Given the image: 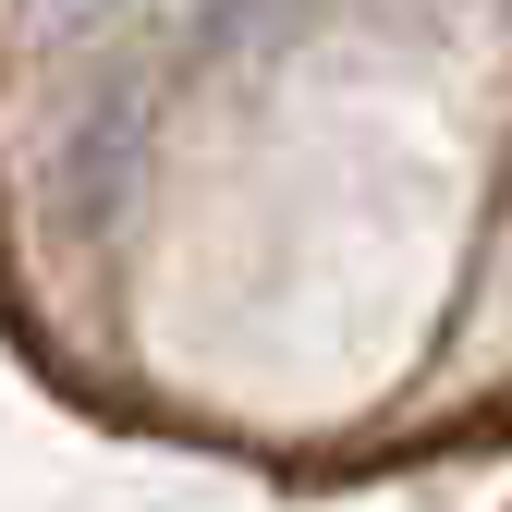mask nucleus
Masks as SVG:
<instances>
[{
    "label": "nucleus",
    "mask_w": 512,
    "mask_h": 512,
    "mask_svg": "<svg viewBox=\"0 0 512 512\" xmlns=\"http://www.w3.org/2000/svg\"><path fill=\"white\" fill-rule=\"evenodd\" d=\"M135 159H147V86H122L74 122V147H61V208L74 220H110L135 196Z\"/></svg>",
    "instance_id": "obj_1"
},
{
    "label": "nucleus",
    "mask_w": 512,
    "mask_h": 512,
    "mask_svg": "<svg viewBox=\"0 0 512 512\" xmlns=\"http://www.w3.org/2000/svg\"><path fill=\"white\" fill-rule=\"evenodd\" d=\"M122 13H147V0H13V37H25V49H86V37H110Z\"/></svg>",
    "instance_id": "obj_2"
},
{
    "label": "nucleus",
    "mask_w": 512,
    "mask_h": 512,
    "mask_svg": "<svg viewBox=\"0 0 512 512\" xmlns=\"http://www.w3.org/2000/svg\"><path fill=\"white\" fill-rule=\"evenodd\" d=\"M317 13V0H220V25H208V49H269V37H293Z\"/></svg>",
    "instance_id": "obj_3"
}]
</instances>
